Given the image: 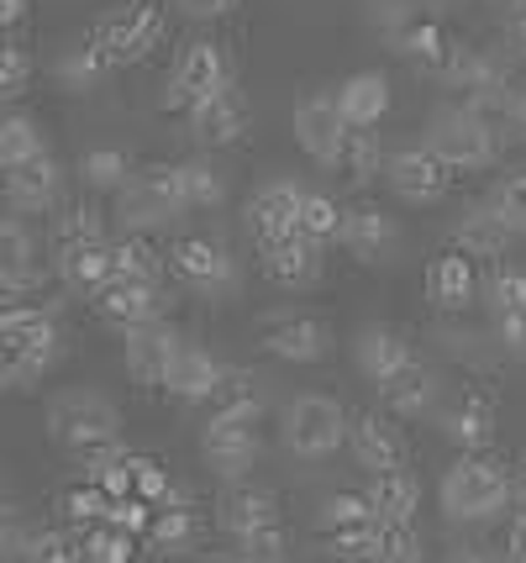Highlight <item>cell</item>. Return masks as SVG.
<instances>
[{"label":"cell","instance_id":"obj_3","mask_svg":"<svg viewBox=\"0 0 526 563\" xmlns=\"http://www.w3.org/2000/svg\"><path fill=\"white\" fill-rule=\"evenodd\" d=\"M422 143L448 164V169H490L501 158V126H490L484 117H474L463 100L458 106H437L426 117Z\"/></svg>","mask_w":526,"mask_h":563},{"label":"cell","instance_id":"obj_58","mask_svg":"<svg viewBox=\"0 0 526 563\" xmlns=\"http://www.w3.org/2000/svg\"><path fill=\"white\" fill-rule=\"evenodd\" d=\"M505 126H511V132H516V137L526 143V90L511 100V122H505Z\"/></svg>","mask_w":526,"mask_h":563},{"label":"cell","instance_id":"obj_21","mask_svg":"<svg viewBox=\"0 0 526 563\" xmlns=\"http://www.w3.org/2000/svg\"><path fill=\"white\" fill-rule=\"evenodd\" d=\"M337 243L348 247L352 258L379 264V258H390V247L401 243V232H395L390 211H379V206H348V211H343V232H337Z\"/></svg>","mask_w":526,"mask_h":563},{"label":"cell","instance_id":"obj_59","mask_svg":"<svg viewBox=\"0 0 526 563\" xmlns=\"http://www.w3.org/2000/svg\"><path fill=\"white\" fill-rule=\"evenodd\" d=\"M22 11H26V0H0V26L22 22Z\"/></svg>","mask_w":526,"mask_h":563},{"label":"cell","instance_id":"obj_16","mask_svg":"<svg viewBox=\"0 0 526 563\" xmlns=\"http://www.w3.org/2000/svg\"><path fill=\"white\" fill-rule=\"evenodd\" d=\"M90 300H96V311H101L111 327H122V332H137V327H148V321H164V285H158V279H126V274H116V279L101 285Z\"/></svg>","mask_w":526,"mask_h":563},{"label":"cell","instance_id":"obj_7","mask_svg":"<svg viewBox=\"0 0 526 563\" xmlns=\"http://www.w3.org/2000/svg\"><path fill=\"white\" fill-rule=\"evenodd\" d=\"M379 527H384V521L374 516L369 495H332V500L322 506V521H316L322 542L343 563H369L374 559Z\"/></svg>","mask_w":526,"mask_h":563},{"label":"cell","instance_id":"obj_50","mask_svg":"<svg viewBox=\"0 0 526 563\" xmlns=\"http://www.w3.org/2000/svg\"><path fill=\"white\" fill-rule=\"evenodd\" d=\"M237 553L248 563H290V532H284V521L269 527V532H253V538L237 542Z\"/></svg>","mask_w":526,"mask_h":563},{"label":"cell","instance_id":"obj_57","mask_svg":"<svg viewBox=\"0 0 526 563\" xmlns=\"http://www.w3.org/2000/svg\"><path fill=\"white\" fill-rule=\"evenodd\" d=\"M511 511L516 516H526V464L511 474Z\"/></svg>","mask_w":526,"mask_h":563},{"label":"cell","instance_id":"obj_51","mask_svg":"<svg viewBox=\"0 0 526 563\" xmlns=\"http://www.w3.org/2000/svg\"><path fill=\"white\" fill-rule=\"evenodd\" d=\"M26 85H32V58L11 43H0V106L26 96Z\"/></svg>","mask_w":526,"mask_h":563},{"label":"cell","instance_id":"obj_9","mask_svg":"<svg viewBox=\"0 0 526 563\" xmlns=\"http://www.w3.org/2000/svg\"><path fill=\"white\" fill-rule=\"evenodd\" d=\"M301 200L305 190L295 179H269V185H258L248 196V238L258 247H275V243H290V238H301Z\"/></svg>","mask_w":526,"mask_h":563},{"label":"cell","instance_id":"obj_5","mask_svg":"<svg viewBox=\"0 0 526 563\" xmlns=\"http://www.w3.org/2000/svg\"><path fill=\"white\" fill-rule=\"evenodd\" d=\"M175 217H184L175 190V164H143V169L116 190V221L132 238H148L158 227H169Z\"/></svg>","mask_w":526,"mask_h":563},{"label":"cell","instance_id":"obj_53","mask_svg":"<svg viewBox=\"0 0 526 563\" xmlns=\"http://www.w3.org/2000/svg\"><path fill=\"white\" fill-rule=\"evenodd\" d=\"M490 327H495V343H501L505 353L526 358V311H505V317H490Z\"/></svg>","mask_w":526,"mask_h":563},{"label":"cell","instance_id":"obj_4","mask_svg":"<svg viewBox=\"0 0 526 563\" xmlns=\"http://www.w3.org/2000/svg\"><path fill=\"white\" fill-rule=\"evenodd\" d=\"M348 411L322 390H305L295 395L290 406H284V421H279V438L284 448L305 459V464H326L332 453H343L348 448Z\"/></svg>","mask_w":526,"mask_h":563},{"label":"cell","instance_id":"obj_1","mask_svg":"<svg viewBox=\"0 0 526 563\" xmlns=\"http://www.w3.org/2000/svg\"><path fill=\"white\" fill-rule=\"evenodd\" d=\"M437 506L452 521H495L501 511H511V468H501L495 459H484V453H463L443 474Z\"/></svg>","mask_w":526,"mask_h":563},{"label":"cell","instance_id":"obj_24","mask_svg":"<svg viewBox=\"0 0 526 563\" xmlns=\"http://www.w3.org/2000/svg\"><path fill=\"white\" fill-rule=\"evenodd\" d=\"M53 269L69 290L96 295L101 285L116 279V243H85V247H58L53 253Z\"/></svg>","mask_w":526,"mask_h":563},{"label":"cell","instance_id":"obj_43","mask_svg":"<svg viewBox=\"0 0 526 563\" xmlns=\"http://www.w3.org/2000/svg\"><path fill=\"white\" fill-rule=\"evenodd\" d=\"M495 217H501V227L511 232V238H526V169L505 174L501 185L490 190V200H484Z\"/></svg>","mask_w":526,"mask_h":563},{"label":"cell","instance_id":"obj_55","mask_svg":"<svg viewBox=\"0 0 526 563\" xmlns=\"http://www.w3.org/2000/svg\"><path fill=\"white\" fill-rule=\"evenodd\" d=\"M505 559L526 563V516H516V521H511V532H505Z\"/></svg>","mask_w":526,"mask_h":563},{"label":"cell","instance_id":"obj_45","mask_svg":"<svg viewBox=\"0 0 526 563\" xmlns=\"http://www.w3.org/2000/svg\"><path fill=\"white\" fill-rule=\"evenodd\" d=\"M85 243H105V221L90 206H69L64 217L53 221V253L58 247H85Z\"/></svg>","mask_w":526,"mask_h":563},{"label":"cell","instance_id":"obj_10","mask_svg":"<svg viewBox=\"0 0 526 563\" xmlns=\"http://www.w3.org/2000/svg\"><path fill=\"white\" fill-rule=\"evenodd\" d=\"M290 126H295L301 153H311V158L326 164V169L337 164V153L348 143V122H343V111H337V96H326V90H301Z\"/></svg>","mask_w":526,"mask_h":563},{"label":"cell","instance_id":"obj_44","mask_svg":"<svg viewBox=\"0 0 526 563\" xmlns=\"http://www.w3.org/2000/svg\"><path fill=\"white\" fill-rule=\"evenodd\" d=\"M484 290V306H490V317H505V311H526V274L511 269V264H495L490 279L479 285Z\"/></svg>","mask_w":526,"mask_h":563},{"label":"cell","instance_id":"obj_23","mask_svg":"<svg viewBox=\"0 0 526 563\" xmlns=\"http://www.w3.org/2000/svg\"><path fill=\"white\" fill-rule=\"evenodd\" d=\"M437 79H443L448 90H458V96H479V90H505V85H511V74H505L501 58L484 48H469V43H452L448 64H443Z\"/></svg>","mask_w":526,"mask_h":563},{"label":"cell","instance_id":"obj_29","mask_svg":"<svg viewBox=\"0 0 526 563\" xmlns=\"http://www.w3.org/2000/svg\"><path fill=\"white\" fill-rule=\"evenodd\" d=\"M369 506L384 527H411L416 511H422V479L411 474V468H395V474H374L369 479Z\"/></svg>","mask_w":526,"mask_h":563},{"label":"cell","instance_id":"obj_31","mask_svg":"<svg viewBox=\"0 0 526 563\" xmlns=\"http://www.w3.org/2000/svg\"><path fill=\"white\" fill-rule=\"evenodd\" d=\"M479 290V274H474V258L463 253H443L432 269H426V300L443 306V311H463Z\"/></svg>","mask_w":526,"mask_h":563},{"label":"cell","instance_id":"obj_42","mask_svg":"<svg viewBox=\"0 0 526 563\" xmlns=\"http://www.w3.org/2000/svg\"><path fill=\"white\" fill-rule=\"evenodd\" d=\"M79 174H85L90 190H122L137 169H132V158H126L122 147H90V153L79 158Z\"/></svg>","mask_w":526,"mask_h":563},{"label":"cell","instance_id":"obj_56","mask_svg":"<svg viewBox=\"0 0 526 563\" xmlns=\"http://www.w3.org/2000/svg\"><path fill=\"white\" fill-rule=\"evenodd\" d=\"M505 43H511V53H516V58H526V11H522V16H511V26H505Z\"/></svg>","mask_w":526,"mask_h":563},{"label":"cell","instance_id":"obj_61","mask_svg":"<svg viewBox=\"0 0 526 563\" xmlns=\"http://www.w3.org/2000/svg\"><path fill=\"white\" fill-rule=\"evenodd\" d=\"M201 563H248L243 553H211V559H201Z\"/></svg>","mask_w":526,"mask_h":563},{"label":"cell","instance_id":"obj_30","mask_svg":"<svg viewBox=\"0 0 526 563\" xmlns=\"http://www.w3.org/2000/svg\"><path fill=\"white\" fill-rule=\"evenodd\" d=\"M148 538L158 553H195V542H201V516H195V506H190L184 495L169 490V500H158L148 516Z\"/></svg>","mask_w":526,"mask_h":563},{"label":"cell","instance_id":"obj_19","mask_svg":"<svg viewBox=\"0 0 526 563\" xmlns=\"http://www.w3.org/2000/svg\"><path fill=\"white\" fill-rule=\"evenodd\" d=\"M96 32H101L105 53H111L116 64H132V58H143V53L164 37V16L153 11L148 0H132V5H122L116 16H105Z\"/></svg>","mask_w":526,"mask_h":563},{"label":"cell","instance_id":"obj_33","mask_svg":"<svg viewBox=\"0 0 526 563\" xmlns=\"http://www.w3.org/2000/svg\"><path fill=\"white\" fill-rule=\"evenodd\" d=\"M211 417H226V421H258L264 417V379L253 368H237L226 364L222 385L211 395Z\"/></svg>","mask_w":526,"mask_h":563},{"label":"cell","instance_id":"obj_27","mask_svg":"<svg viewBox=\"0 0 526 563\" xmlns=\"http://www.w3.org/2000/svg\"><path fill=\"white\" fill-rule=\"evenodd\" d=\"M216 521H222V532L232 542H243V538H253V532L279 527V500L269 490H253V485H232Z\"/></svg>","mask_w":526,"mask_h":563},{"label":"cell","instance_id":"obj_48","mask_svg":"<svg viewBox=\"0 0 526 563\" xmlns=\"http://www.w3.org/2000/svg\"><path fill=\"white\" fill-rule=\"evenodd\" d=\"M22 563H85V542L69 532H32Z\"/></svg>","mask_w":526,"mask_h":563},{"label":"cell","instance_id":"obj_2","mask_svg":"<svg viewBox=\"0 0 526 563\" xmlns=\"http://www.w3.org/2000/svg\"><path fill=\"white\" fill-rule=\"evenodd\" d=\"M48 438L79 459H90L122 438V411L101 390H58L48 400Z\"/></svg>","mask_w":526,"mask_h":563},{"label":"cell","instance_id":"obj_62","mask_svg":"<svg viewBox=\"0 0 526 563\" xmlns=\"http://www.w3.org/2000/svg\"><path fill=\"white\" fill-rule=\"evenodd\" d=\"M501 5H516V16H522V11H526V0H501Z\"/></svg>","mask_w":526,"mask_h":563},{"label":"cell","instance_id":"obj_60","mask_svg":"<svg viewBox=\"0 0 526 563\" xmlns=\"http://www.w3.org/2000/svg\"><path fill=\"white\" fill-rule=\"evenodd\" d=\"M448 563H495V559H490V553H479V548H458Z\"/></svg>","mask_w":526,"mask_h":563},{"label":"cell","instance_id":"obj_13","mask_svg":"<svg viewBox=\"0 0 526 563\" xmlns=\"http://www.w3.org/2000/svg\"><path fill=\"white\" fill-rule=\"evenodd\" d=\"M201 459L222 485H243L253 474V464H258V432H253V421L211 417L201 432Z\"/></svg>","mask_w":526,"mask_h":563},{"label":"cell","instance_id":"obj_8","mask_svg":"<svg viewBox=\"0 0 526 563\" xmlns=\"http://www.w3.org/2000/svg\"><path fill=\"white\" fill-rule=\"evenodd\" d=\"M258 343L284 364H322L332 353V332H326V321L305 317L301 306H279V311L258 321Z\"/></svg>","mask_w":526,"mask_h":563},{"label":"cell","instance_id":"obj_39","mask_svg":"<svg viewBox=\"0 0 526 563\" xmlns=\"http://www.w3.org/2000/svg\"><path fill=\"white\" fill-rule=\"evenodd\" d=\"M32 258H37L32 232H26L16 217H0V279H5L11 290H22L26 279H32Z\"/></svg>","mask_w":526,"mask_h":563},{"label":"cell","instance_id":"obj_41","mask_svg":"<svg viewBox=\"0 0 526 563\" xmlns=\"http://www.w3.org/2000/svg\"><path fill=\"white\" fill-rule=\"evenodd\" d=\"M343 211H348V206H337L326 190H305V200H301V238H311L316 247L337 243V232H343Z\"/></svg>","mask_w":526,"mask_h":563},{"label":"cell","instance_id":"obj_14","mask_svg":"<svg viewBox=\"0 0 526 563\" xmlns=\"http://www.w3.org/2000/svg\"><path fill=\"white\" fill-rule=\"evenodd\" d=\"M179 353H184V338L169 321H148V327L126 332V374L143 390H169V374H175Z\"/></svg>","mask_w":526,"mask_h":563},{"label":"cell","instance_id":"obj_20","mask_svg":"<svg viewBox=\"0 0 526 563\" xmlns=\"http://www.w3.org/2000/svg\"><path fill=\"white\" fill-rule=\"evenodd\" d=\"M352 358L363 368V379H374V390H379V385L395 379L405 364H416V347H411V338L395 332V327H363V332L352 338Z\"/></svg>","mask_w":526,"mask_h":563},{"label":"cell","instance_id":"obj_35","mask_svg":"<svg viewBox=\"0 0 526 563\" xmlns=\"http://www.w3.org/2000/svg\"><path fill=\"white\" fill-rule=\"evenodd\" d=\"M175 190H179V206H184V211H216L226 200V179H222V169L205 164V158H179Z\"/></svg>","mask_w":526,"mask_h":563},{"label":"cell","instance_id":"obj_36","mask_svg":"<svg viewBox=\"0 0 526 563\" xmlns=\"http://www.w3.org/2000/svg\"><path fill=\"white\" fill-rule=\"evenodd\" d=\"M390 43L401 48V58H411L416 69H432V74H443V64H448V53H452L448 32L432 22V16H416V22L405 26L401 37H390Z\"/></svg>","mask_w":526,"mask_h":563},{"label":"cell","instance_id":"obj_25","mask_svg":"<svg viewBox=\"0 0 526 563\" xmlns=\"http://www.w3.org/2000/svg\"><path fill=\"white\" fill-rule=\"evenodd\" d=\"M332 96H337V111H343L348 126H379L384 111H390V79L379 69H358V74H348Z\"/></svg>","mask_w":526,"mask_h":563},{"label":"cell","instance_id":"obj_12","mask_svg":"<svg viewBox=\"0 0 526 563\" xmlns=\"http://www.w3.org/2000/svg\"><path fill=\"white\" fill-rule=\"evenodd\" d=\"M169 269L179 285H190L195 295H232L237 290V264L216 238H179L169 247Z\"/></svg>","mask_w":526,"mask_h":563},{"label":"cell","instance_id":"obj_37","mask_svg":"<svg viewBox=\"0 0 526 563\" xmlns=\"http://www.w3.org/2000/svg\"><path fill=\"white\" fill-rule=\"evenodd\" d=\"M332 169L352 179V185H369L374 174H384V143H379L374 126H348V143H343Z\"/></svg>","mask_w":526,"mask_h":563},{"label":"cell","instance_id":"obj_54","mask_svg":"<svg viewBox=\"0 0 526 563\" xmlns=\"http://www.w3.org/2000/svg\"><path fill=\"white\" fill-rule=\"evenodd\" d=\"M232 5H237V0H175V11L190 16V22H222Z\"/></svg>","mask_w":526,"mask_h":563},{"label":"cell","instance_id":"obj_26","mask_svg":"<svg viewBox=\"0 0 526 563\" xmlns=\"http://www.w3.org/2000/svg\"><path fill=\"white\" fill-rule=\"evenodd\" d=\"M222 374H226V364L211 353V347L184 343L175 374H169V395L184 400V406H211V395H216V385H222Z\"/></svg>","mask_w":526,"mask_h":563},{"label":"cell","instance_id":"obj_11","mask_svg":"<svg viewBox=\"0 0 526 563\" xmlns=\"http://www.w3.org/2000/svg\"><path fill=\"white\" fill-rule=\"evenodd\" d=\"M384 179H390V190H395L405 206H432V200L448 196L452 169L426 143H405L384 158Z\"/></svg>","mask_w":526,"mask_h":563},{"label":"cell","instance_id":"obj_18","mask_svg":"<svg viewBox=\"0 0 526 563\" xmlns=\"http://www.w3.org/2000/svg\"><path fill=\"white\" fill-rule=\"evenodd\" d=\"M248 126H253V106H248V96H243L237 85L216 90L205 106H195V111H190V137H195L201 147L243 143V137H248Z\"/></svg>","mask_w":526,"mask_h":563},{"label":"cell","instance_id":"obj_38","mask_svg":"<svg viewBox=\"0 0 526 563\" xmlns=\"http://www.w3.org/2000/svg\"><path fill=\"white\" fill-rule=\"evenodd\" d=\"M48 143H43V126L22 117V111H5L0 117V174L16 169V164H32V158H43Z\"/></svg>","mask_w":526,"mask_h":563},{"label":"cell","instance_id":"obj_28","mask_svg":"<svg viewBox=\"0 0 526 563\" xmlns=\"http://www.w3.org/2000/svg\"><path fill=\"white\" fill-rule=\"evenodd\" d=\"M505 247H511V232L501 227V217L490 206H469L458 217V227H452V253H463L474 264H495V258H505Z\"/></svg>","mask_w":526,"mask_h":563},{"label":"cell","instance_id":"obj_49","mask_svg":"<svg viewBox=\"0 0 526 563\" xmlns=\"http://www.w3.org/2000/svg\"><path fill=\"white\" fill-rule=\"evenodd\" d=\"M369 563H422V538H416V527H379V548Z\"/></svg>","mask_w":526,"mask_h":563},{"label":"cell","instance_id":"obj_34","mask_svg":"<svg viewBox=\"0 0 526 563\" xmlns=\"http://www.w3.org/2000/svg\"><path fill=\"white\" fill-rule=\"evenodd\" d=\"M111 69H116V58L105 53L101 32H85V37H79V43H69V48H64V58H58V79H64L69 90H96Z\"/></svg>","mask_w":526,"mask_h":563},{"label":"cell","instance_id":"obj_17","mask_svg":"<svg viewBox=\"0 0 526 563\" xmlns=\"http://www.w3.org/2000/svg\"><path fill=\"white\" fill-rule=\"evenodd\" d=\"M0 196L11 211H22V217H37V211H53L58 196H64V169H58V158L43 153V158H32V164H16V169L0 174Z\"/></svg>","mask_w":526,"mask_h":563},{"label":"cell","instance_id":"obj_22","mask_svg":"<svg viewBox=\"0 0 526 563\" xmlns=\"http://www.w3.org/2000/svg\"><path fill=\"white\" fill-rule=\"evenodd\" d=\"M264 258V279L279 285V290H305L322 279V247L311 238H290V243H275V247H258Z\"/></svg>","mask_w":526,"mask_h":563},{"label":"cell","instance_id":"obj_40","mask_svg":"<svg viewBox=\"0 0 526 563\" xmlns=\"http://www.w3.org/2000/svg\"><path fill=\"white\" fill-rule=\"evenodd\" d=\"M443 432H448L458 448H469V453H474V448H484V442L495 438V411H490L484 400L469 395V400H458L448 417H443Z\"/></svg>","mask_w":526,"mask_h":563},{"label":"cell","instance_id":"obj_15","mask_svg":"<svg viewBox=\"0 0 526 563\" xmlns=\"http://www.w3.org/2000/svg\"><path fill=\"white\" fill-rule=\"evenodd\" d=\"M348 453L358 459V468H363L369 479H374V474H395V468H405V459H411L405 432L395 427V417H384V411H363V417H352Z\"/></svg>","mask_w":526,"mask_h":563},{"label":"cell","instance_id":"obj_46","mask_svg":"<svg viewBox=\"0 0 526 563\" xmlns=\"http://www.w3.org/2000/svg\"><path fill=\"white\" fill-rule=\"evenodd\" d=\"M85 559L90 563H132V532L116 521H96L85 538Z\"/></svg>","mask_w":526,"mask_h":563},{"label":"cell","instance_id":"obj_47","mask_svg":"<svg viewBox=\"0 0 526 563\" xmlns=\"http://www.w3.org/2000/svg\"><path fill=\"white\" fill-rule=\"evenodd\" d=\"M158 269H164V258H158V247L148 238H132L126 232L122 243H116V274H126V279H158Z\"/></svg>","mask_w":526,"mask_h":563},{"label":"cell","instance_id":"obj_6","mask_svg":"<svg viewBox=\"0 0 526 563\" xmlns=\"http://www.w3.org/2000/svg\"><path fill=\"white\" fill-rule=\"evenodd\" d=\"M232 85V69H226V53L222 43H211V37H201V43H190V48L175 58V69H169V85H164V111H195V106H205V100L216 96V90H226Z\"/></svg>","mask_w":526,"mask_h":563},{"label":"cell","instance_id":"obj_32","mask_svg":"<svg viewBox=\"0 0 526 563\" xmlns=\"http://www.w3.org/2000/svg\"><path fill=\"white\" fill-rule=\"evenodd\" d=\"M379 400L390 406V417H426V411L437 406V374L416 358V364H405L395 379L379 385Z\"/></svg>","mask_w":526,"mask_h":563},{"label":"cell","instance_id":"obj_52","mask_svg":"<svg viewBox=\"0 0 526 563\" xmlns=\"http://www.w3.org/2000/svg\"><path fill=\"white\" fill-rule=\"evenodd\" d=\"M26 542H32V527L22 521L16 506H5V500H0V563L26 559Z\"/></svg>","mask_w":526,"mask_h":563}]
</instances>
